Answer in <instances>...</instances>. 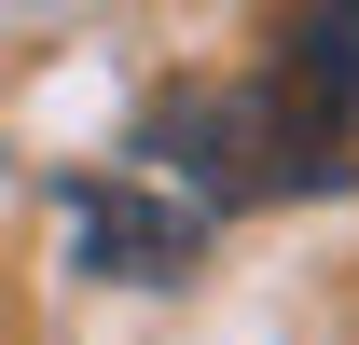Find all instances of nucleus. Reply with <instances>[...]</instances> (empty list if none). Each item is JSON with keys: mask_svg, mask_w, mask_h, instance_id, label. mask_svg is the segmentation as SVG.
<instances>
[{"mask_svg": "<svg viewBox=\"0 0 359 345\" xmlns=\"http://www.w3.org/2000/svg\"><path fill=\"white\" fill-rule=\"evenodd\" d=\"M263 83L290 97L318 138H346V152H359V0H276Z\"/></svg>", "mask_w": 359, "mask_h": 345, "instance_id": "7ed1b4c3", "label": "nucleus"}, {"mask_svg": "<svg viewBox=\"0 0 359 345\" xmlns=\"http://www.w3.org/2000/svg\"><path fill=\"white\" fill-rule=\"evenodd\" d=\"M69 235H83V276L166 290V276H194V262H208V235H222V221L194 208L180 180H152V166H97V180H69Z\"/></svg>", "mask_w": 359, "mask_h": 345, "instance_id": "f03ea898", "label": "nucleus"}, {"mask_svg": "<svg viewBox=\"0 0 359 345\" xmlns=\"http://www.w3.org/2000/svg\"><path fill=\"white\" fill-rule=\"evenodd\" d=\"M125 166L180 180L208 221H235V208H290V194H346L359 152H346V138H318L304 111L249 69V83H166L152 111H138Z\"/></svg>", "mask_w": 359, "mask_h": 345, "instance_id": "f257e3e1", "label": "nucleus"}]
</instances>
